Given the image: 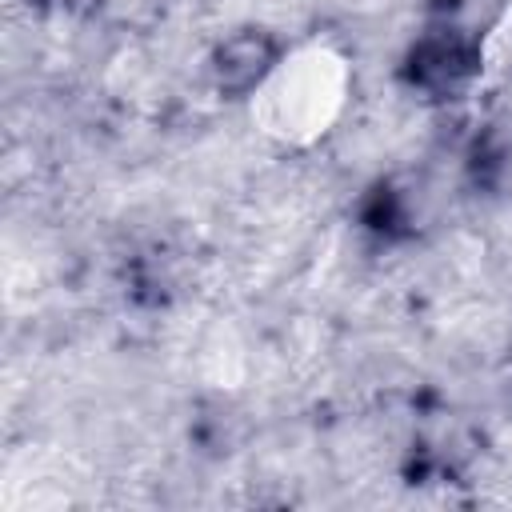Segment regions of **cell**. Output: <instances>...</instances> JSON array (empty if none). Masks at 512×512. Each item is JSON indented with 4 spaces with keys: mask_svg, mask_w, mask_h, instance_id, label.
Masks as SVG:
<instances>
[{
    "mask_svg": "<svg viewBox=\"0 0 512 512\" xmlns=\"http://www.w3.org/2000/svg\"><path fill=\"white\" fill-rule=\"evenodd\" d=\"M252 128L280 148H312L348 112L352 64L328 40H300L280 48L256 88L244 96Z\"/></svg>",
    "mask_w": 512,
    "mask_h": 512,
    "instance_id": "cell-1",
    "label": "cell"
}]
</instances>
